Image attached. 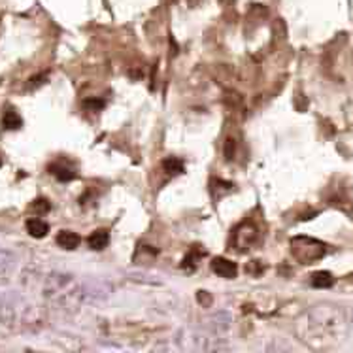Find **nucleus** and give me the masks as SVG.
<instances>
[{"label": "nucleus", "mask_w": 353, "mask_h": 353, "mask_svg": "<svg viewBox=\"0 0 353 353\" xmlns=\"http://www.w3.org/2000/svg\"><path fill=\"white\" fill-rule=\"evenodd\" d=\"M300 336L313 347L336 346L346 338L347 318L344 310L334 304H319L300 319Z\"/></svg>", "instance_id": "1"}, {"label": "nucleus", "mask_w": 353, "mask_h": 353, "mask_svg": "<svg viewBox=\"0 0 353 353\" xmlns=\"http://www.w3.org/2000/svg\"><path fill=\"white\" fill-rule=\"evenodd\" d=\"M36 280L42 297L59 310H77L85 304V280H77L61 270H49Z\"/></svg>", "instance_id": "2"}, {"label": "nucleus", "mask_w": 353, "mask_h": 353, "mask_svg": "<svg viewBox=\"0 0 353 353\" xmlns=\"http://www.w3.org/2000/svg\"><path fill=\"white\" fill-rule=\"evenodd\" d=\"M178 346L183 351H221L227 349L223 346L221 338L210 331H199V329H181L176 334Z\"/></svg>", "instance_id": "3"}, {"label": "nucleus", "mask_w": 353, "mask_h": 353, "mask_svg": "<svg viewBox=\"0 0 353 353\" xmlns=\"http://www.w3.org/2000/svg\"><path fill=\"white\" fill-rule=\"evenodd\" d=\"M34 310L17 295H0V321L6 325H28L34 323Z\"/></svg>", "instance_id": "4"}, {"label": "nucleus", "mask_w": 353, "mask_h": 353, "mask_svg": "<svg viewBox=\"0 0 353 353\" xmlns=\"http://www.w3.org/2000/svg\"><path fill=\"white\" fill-rule=\"evenodd\" d=\"M291 253L300 264H311L325 257L327 246L310 236H297L291 240Z\"/></svg>", "instance_id": "5"}, {"label": "nucleus", "mask_w": 353, "mask_h": 353, "mask_svg": "<svg viewBox=\"0 0 353 353\" xmlns=\"http://www.w3.org/2000/svg\"><path fill=\"white\" fill-rule=\"evenodd\" d=\"M230 323H232V319H230L227 311H217L212 318L206 319V331L221 336V334H225L230 329Z\"/></svg>", "instance_id": "6"}, {"label": "nucleus", "mask_w": 353, "mask_h": 353, "mask_svg": "<svg viewBox=\"0 0 353 353\" xmlns=\"http://www.w3.org/2000/svg\"><path fill=\"white\" fill-rule=\"evenodd\" d=\"M212 268H214V272L217 276L227 278V280H232V278H236V274H238L236 263L228 261V259H223V257H215L214 263H212Z\"/></svg>", "instance_id": "7"}, {"label": "nucleus", "mask_w": 353, "mask_h": 353, "mask_svg": "<svg viewBox=\"0 0 353 353\" xmlns=\"http://www.w3.org/2000/svg\"><path fill=\"white\" fill-rule=\"evenodd\" d=\"M80 242H82V238L76 232H72V230H61L57 234V244L62 249H76L80 246Z\"/></svg>", "instance_id": "8"}, {"label": "nucleus", "mask_w": 353, "mask_h": 353, "mask_svg": "<svg viewBox=\"0 0 353 353\" xmlns=\"http://www.w3.org/2000/svg\"><path fill=\"white\" fill-rule=\"evenodd\" d=\"M27 230L28 234L34 236V238H44L49 232V225L46 221L38 219V217H34V219H28L27 221Z\"/></svg>", "instance_id": "9"}, {"label": "nucleus", "mask_w": 353, "mask_h": 353, "mask_svg": "<svg viewBox=\"0 0 353 353\" xmlns=\"http://www.w3.org/2000/svg\"><path fill=\"white\" fill-rule=\"evenodd\" d=\"M108 244H110V234H108V230H104V228H98V230H95V232L89 236V246L93 249H104Z\"/></svg>", "instance_id": "10"}, {"label": "nucleus", "mask_w": 353, "mask_h": 353, "mask_svg": "<svg viewBox=\"0 0 353 353\" xmlns=\"http://www.w3.org/2000/svg\"><path fill=\"white\" fill-rule=\"evenodd\" d=\"M334 284V278H332L331 272H327V270H319L316 274H311V285L313 287H319V289H327V287H331Z\"/></svg>", "instance_id": "11"}, {"label": "nucleus", "mask_w": 353, "mask_h": 353, "mask_svg": "<svg viewBox=\"0 0 353 353\" xmlns=\"http://www.w3.org/2000/svg\"><path fill=\"white\" fill-rule=\"evenodd\" d=\"M2 123H4V127H6V129H19L23 121H21L19 113H15L14 110H8L6 113H4Z\"/></svg>", "instance_id": "12"}, {"label": "nucleus", "mask_w": 353, "mask_h": 353, "mask_svg": "<svg viewBox=\"0 0 353 353\" xmlns=\"http://www.w3.org/2000/svg\"><path fill=\"white\" fill-rule=\"evenodd\" d=\"M51 170H53V174H55V178H59L61 181L74 180V176H76V174L72 172L70 168H66V166H53Z\"/></svg>", "instance_id": "13"}, {"label": "nucleus", "mask_w": 353, "mask_h": 353, "mask_svg": "<svg viewBox=\"0 0 353 353\" xmlns=\"http://www.w3.org/2000/svg\"><path fill=\"white\" fill-rule=\"evenodd\" d=\"M165 170L168 174H180V172H183V165H181V161H178V159H166Z\"/></svg>", "instance_id": "14"}, {"label": "nucleus", "mask_w": 353, "mask_h": 353, "mask_svg": "<svg viewBox=\"0 0 353 353\" xmlns=\"http://www.w3.org/2000/svg\"><path fill=\"white\" fill-rule=\"evenodd\" d=\"M32 210H34V212H40V214H44V212H48V210H49V202L44 201V199H40V201H36L34 204H32Z\"/></svg>", "instance_id": "15"}, {"label": "nucleus", "mask_w": 353, "mask_h": 353, "mask_svg": "<svg viewBox=\"0 0 353 353\" xmlns=\"http://www.w3.org/2000/svg\"><path fill=\"white\" fill-rule=\"evenodd\" d=\"M85 106H87V108H89V106H93L95 110H100V108L104 106V102H102V100H87V102H85Z\"/></svg>", "instance_id": "16"}]
</instances>
